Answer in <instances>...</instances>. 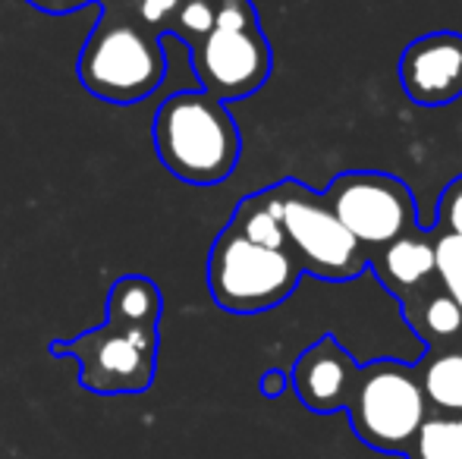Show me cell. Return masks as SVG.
<instances>
[{"label":"cell","instance_id":"obj_1","mask_svg":"<svg viewBox=\"0 0 462 459\" xmlns=\"http://www.w3.org/2000/svg\"><path fill=\"white\" fill-rule=\"evenodd\" d=\"M161 164L189 186H217L236 170L243 135L230 107L201 88L173 92L152 123Z\"/></svg>","mask_w":462,"mask_h":459},{"label":"cell","instance_id":"obj_2","mask_svg":"<svg viewBox=\"0 0 462 459\" xmlns=\"http://www.w3.org/2000/svg\"><path fill=\"white\" fill-rule=\"evenodd\" d=\"M82 88L116 107L145 101L167 76L164 38L126 10H101L76 60Z\"/></svg>","mask_w":462,"mask_h":459},{"label":"cell","instance_id":"obj_3","mask_svg":"<svg viewBox=\"0 0 462 459\" xmlns=\"http://www.w3.org/2000/svg\"><path fill=\"white\" fill-rule=\"evenodd\" d=\"M302 268L286 249H268L224 227L208 255V289L230 315H262L296 293Z\"/></svg>","mask_w":462,"mask_h":459},{"label":"cell","instance_id":"obj_4","mask_svg":"<svg viewBox=\"0 0 462 459\" xmlns=\"http://www.w3.org/2000/svg\"><path fill=\"white\" fill-rule=\"evenodd\" d=\"M346 416L362 444L381 454L402 456L421 418L428 416L415 365L396 359H374L359 365L353 393L346 399Z\"/></svg>","mask_w":462,"mask_h":459},{"label":"cell","instance_id":"obj_5","mask_svg":"<svg viewBox=\"0 0 462 459\" xmlns=\"http://www.w3.org/2000/svg\"><path fill=\"white\" fill-rule=\"evenodd\" d=\"M48 353L79 362V384L92 393H145L158 374V327L107 318L79 337L51 340Z\"/></svg>","mask_w":462,"mask_h":459},{"label":"cell","instance_id":"obj_6","mask_svg":"<svg viewBox=\"0 0 462 459\" xmlns=\"http://www.w3.org/2000/svg\"><path fill=\"white\" fill-rule=\"evenodd\" d=\"M280 208H283L286 252L296 258L302 274H315L328 283H349L368 271V252L337 221L321 192L299 179H280Z\"/></svg>","mask_w":462,"mask_h":459},{"label":"cell","instance_id":"obj_7","mask_svg":"<svg viewBox=\"0 0 462 459\" xmlns=\"http://www.w3.org/2000/svg\"><path fill=\"white\" fill-rule=\"evenodd\" d=\"M324 202L356 236L362 249L374 252L400 233L419 224L415 196L400 177L381 170H349L334 177V183L321 192Z\"/></svg>","mask_w":462,"mask_h":459},{"label":"cell","instance_id":"obj_8","mask_svg":"<svg viewBox=\"0 0 462 459\" xmlns=\"http://www.w3.org/2000/svg\"><path fill=\"white\" fill-rule=\"evenodd\" d=\"M201 92L217 101H239L255 95L274 69V50L258 29H220L214 25L201 44L189 50Z\"/></svg>","mask_w":462,"mask_h":459},{"label":"cell","instance_id":"obj_9","mask_svg":"<svg viewBox=\"0 0 462 459\" xmlns=\"http://www.w3.org/2000/svg\"><path fill=\"white\" fill-rule=\"evenodd\" d=\"M400 82L419 107H447L462 98L459 32H428L409 41L400 57Z\"/></svg>","mask_w":462,"mask_h":459},{"label":"cell","instance_id":"obj_10","mask_svg":"<svg viewBox=\"0 0 462 459\" xmlns=\"http://www.w3.org/2000/svg\"><path fill=\"white\" fill-rule=\"evenodd\" d=\"M356 372L359 365L349 355V349L334 334H324L296 359L290 372V387L309 412L334 416V412L346 409Z\"/></svg>","mask_w":462,"mask_h":459},{"label":"cell","instance_id":"obj_11","mask_svg":"<svg viewBox=\"0 0 462 459\" xmlns=\"http://www.w3.org/2000/svg\"><path fill=\"white\" fill-rule=\"evenodd\" d=\"M368 268L374 271L381 287L396 296V302L406 299L409 293H415V289L438 280L434 233L415 224L412 230L400 233V236H393L390 243H383L381 249L371 252Z\"/></svg>","mask_w":462,"mask_h":459},{"label":"cell","instance_id":"obj_12","mask_svg":"<svg viewBox=\"0 0 462 459\" xmlns=\"http://www.w3.org/2000/svg\"><path fill=\"white\" fill-rule=\"evenodd\" d=\"M400 312L409 331L425 344V349H440L462 340V308L440 287V280H431L428 287L400 299Z\"/></svg>","mask_w":462,"mask_h":459},{"label":"cell","instance_id":"obj_13","mask_svg":"<svg viewBox=\"0 0 462 459\" xmlns=\"http://www.w3.org/2000/svg\"><path fill=\"white\" fill-rule=\"evenodd\" d=\"M428 412H462V340L440 349H425L415 365Z\"/></svg>","mask_w":462,"mask_h":459},{"label":"cell","instance_id":"obj_14","mask_svg":"<svg viewBox=\"0 0 462 459\" xmlns=\"http://www.w3.org/2000/svg\"><path fill=\"white\" fill-rule=\"evenodd\" d=\"M255 245H268V249H286V233H283V208H280V192L277 186L258 189L252 196L239 198L236 211H233L230 224Z\"/></svg>","mask_w":462,"mask_h":459},{"label":"cell","instance_id":"obj_15","mask_svg":"<svg viewBox=\"0 0 462 459\" xmlns=\"http://www.w3.org/2000/svg\"><path fill=\"white\" fill-rule=\"evenodd\" d=\"M161 315H164V296L152 277L126 274L114 280L107 293V318L142 327H161Z\"/></svg>","mask_w":462,"mask_h":459},{"label":"cell","instance_id":"obj_16","mask_svg":"<svg viewBox=\"0 0 462 459\" xmlns=\"http://www.w3.org/2000/svg\"><path fill=\"white\" fill-rule=\"evenodd\" d=\"M406 459H462V412H428L409 447Z\"/></svg>","mask_w":462,"mask_h":459},{"label":"cell","instance_id":"obj_17","mask_svg":"<svg viewBox=\"0 0 462 459\" xmlns=\"http://www.w3.org/2000/svg\"><path fill=\"white\" fill-rule=\"evenodd\" d=\"M214 19H217V0H186L177 16H173V23L167 25V35L180 38L192 50L214 29Z\"/></svg>","mask_w":462,"mask_h":459},{"label":"cell","instance_id":"obj_18","mask_svg":"<svg viewBox=\"0 0 462 459\" xmlns=\"http://www.w3.org/2000/svg\"><path fill=\"white\" fill-rule=\"evenodd\" d=\"M434 255H438L440 287H444L462 308V236H453V233H434Z\"/></svg>","mask_w":462,"mask_h":459},{"label":"cell","instance_id":"obj_19","mask_svg":"<svg viewBox=\"0 0 462 459\" xmlns=\"http://www.w3.org/2000/svg\"><path fill=\"white\" fill-rule=\"evenodd\" d=\"M434 233H453L462 236V173L457 179H450L438 202V217H434Z\"/></svg>","mask_w":462,"mask_h":459},{"label":"cell","instance_id":"obj_20","mask_svg":"<svg viewBox=\"0 0 462 459\" xmlns=\"http://www.w3.org/2000/svg\"><path fill=\"white\" fill-rule=\"evenodd\" d=\"M183 4H186V0H139L133 13L148 32H154L158 38H164L167 25L173 23V16H177Z\"/></svg>","mask_w":462,"mask_h":459},{"label":"cell","instance_id":"obj_21","mask_svg":"<svg viewBox=\"0 0 462 459\" xmlns=\"http://www.w3.org/2000/svg\"><path fill=\"white\" fill-rule=\"evenodd\" d=\"M214 25L220 29H258V10L252 0H217V19Z\"/></svg>","mask_w":462,"mask_h":459},{"label":"cell","instance_id":"obj_22","mask_svg":"<svg viewBox=\"0 0 462 459\" xmlns=\"http://www.w3.org/2000/svg\"><path fill=\"white\" fill-rule=\"evenodd\" d=\"M286 390H290V372H283V368H268L258 381V393L268 399L283 397Z\"/></svg>","mask_w":462,"mask_h":459},{"label":"cell","instance_id":"obj_23","mask_svg":"<svg viewBox=\"0 0 462 459\" xmlns=\"http://www.w3.org/2000/svg\"><path fill=\"white\" fill-rule=\"evenodd\" d=\"M25 4L48 13V16H69V13L82 10V6H92L95 0H25Z\"/></svg>","mask_w":462,"mask_h":459},{"label":"cell","instance_id":"obj_24","mask_svg":"<svg viewBox=\"0 0 462 459\" xmlns=\"http://www.w3.org/2000/svg\"><path fill=\"white\" fill-rule=\"evenodd\" d=\"M95 4L101 6V10H126V13H133L139 0H95Z\"/></svg>","mask_w":462,"mask_h":459}]
</instances>
